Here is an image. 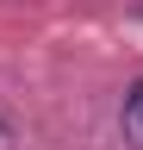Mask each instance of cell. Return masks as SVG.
Returning <instances> with one entry per match:
<instances>
[{
	"label": "cell",
	"mask_w": 143,
	"mask_h": 150,
	"mask_svg": "<svg viewBox=\"0 0 143 150\" xmlns=\"http://www.w3.org/2000/svg\"><path fill=\"white\" fill-rule=\"evenodd\" d=\"M124 144H131V150H143V81L124 94Z\"/></svg>",
	"instance_id": "obj_1"
}]
</instances>
